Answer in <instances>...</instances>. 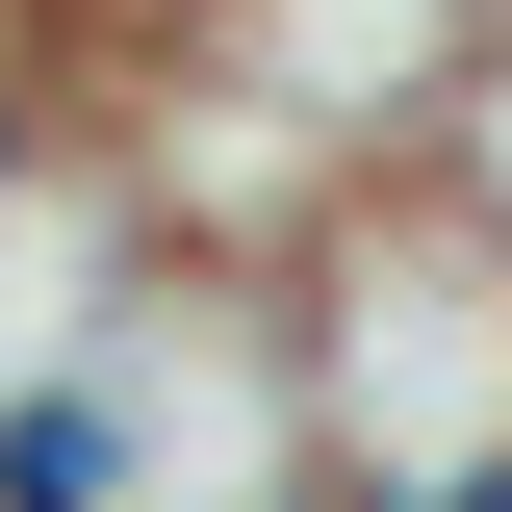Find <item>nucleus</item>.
I'll return each instance as SVG.
<instances>
[{"label": "nucleus", "instance_id": "f257e3e1", "mask_svg": "<svg viewBox=\"0 0 512 512\" xmlns=\"http://www.w3.org/2000/svg\"><path fill=\"white\" fill-rule=\"evenodd\" d=\"M461 180H487V231H512V77H487V103H461Z\"/></svg>", "mask_w": 512, "mask_h": 512}, {"label": "nucleus", "instance_id": "f03ea898", "mask_svg": "<svg viewBox=\"0 0 512 512\" xmlns=\"http://www.w3.org/2000/svg\"><path fill=\"white\" fill-rule=\"evenodd\" d=\"M308 512H436V487H359V461H333V487H308Z\"/></svg>", "mask_w": 512, "mask_h": 512}, {"label": "nucleus", "instance_id": "7ed1b4c3", "mask_svg": "<svg viewBox=\"0 0 512 512\" xmlns=\"http://www.w3.org/2000/svg\"><path fill=\"white\" fill-rule=\"evenodd\" d=\"M0 205H26V103H0Z\"/></svg>", "mask_w": 512, "mask_h": 512}, {"label": "nucleus", "instance_id": "20e7f679", "mask_svg": "<svg viewBox=\"0 0 512 512\" xmlns=\"http://www.w3.org/2000/svg\"><path fill=\"white\" fill-rule=\"evenodd\" d=\"M436 512H512V461H487V487H436Z\"/></svg>", "mask_w": 512, "mask_h": 512}]
</instances>
